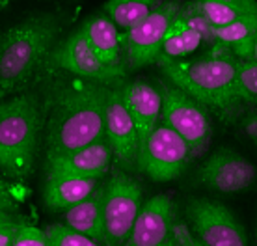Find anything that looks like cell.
Masks as SVG:
<instances>
[{"label":"cell","instance_id":"6da1fadb","mask_svg":"<svg viewBox=\"0 0 257 246\" xmlns=\"http://www.w3.org/2000/svg\"><path fill=\"white\" fill-rule=\"evenodd\" d=\"M110 88L77 77L56 80L45 108V161L104 140V104Z\"/></svg>","mask_w":257,"mask_h":246},{"label":"cell","instance_id":"7a4b0ae2","mask_svg":"<svg viewBox=\"0 0 257 246\" xmlns=\"http://www.w3.org/2000/svg\"><path fill=\"white\" fill-rule=\"evenodd\" d=\"M60 13H36L0 34V95L21 90L60 41Z\"/></svg>","mask_w":257,"mask_h":246},{"label":"cell","instance_id":"3957f363","mask_svg":"<svg viewBox=\"0 0 257 246\" xmlns=\"http://www.w3.org/2000/svg\"><path fill=\"white\" fill-rule=\"evenodd\" d=\"M45 125V108L36 91L0 103V170L13 179L30 177Z\"/></svg>","mask_w":257,"mask_h":246},{"label":"cell","instance_id":"277c9868","mask_svg":"<svg viewBox=\"0 0 257 246\" xmlns=\"http://www.w3.org/2000/svg\"><path fill=\"white\" fill-rule=\"evenodd\" d=\"M162 75L170 84L185 91L203 108L224 110L237 103L235 93V58L205 56L194 60L159 58Z\"/></svg>","mask_w":257,"mask_h":246},{"label":"cell","instance_id":"5b68a950","mask_svg":"<svg viewBox=\"0 0 257 246\" xmlns=\"http://www.w3.org/2000/svg\"><path fill=\"white\" fill-rule=\"evenodd\" d=\"M142 203L144 188L140 183L116 166L110 168L103 185V246H125Z\"/></svg>","mask_w":257,"mask_h":246},{"label":"cell","instance_id":"8992f818","mask_svg":"<svg viewBox=\"0 0 257 246\" xmlns=\"http://www.w3.org/2000/svg\"><path fill=\"white\" fill-rule=\"evenodd\" d=\"M157 90L161 93V125L179 135L196 157L205 149L211 136L207 110L168 80H159Z\"/></svg>","mask_w":257,"mask_h":246},{"label":"cell","instance_id":"52a82bcc","mask_svg":"<svg viewBox=\"0 0 257 246\" xmlns=\"http://www.w3.org/2000/svg\"><path fill=\"white\" fill-rule=\"evenodd\" d=\"M192 159L187 142L164 125H157L138 146L135 170L151 181L168 183L177 179Z\"/></svg>","mask_w":257,"mask_h":246},{"label":"cell","instance_id":"ba28073f","mask_svg":"<svg viewBox=\"0 0 257 246\" xmlns=\"http://www.w3.org/2000/svg\"><path fill=\"white\" fill-rule=\"evenodd\" d=\"M187 226L203 246H248V235L237 214L212 198H190L185 205Z\"/></svg>","mask_w":257,"mask_h":246},{"label":"cell","instance_id":"9c48e42d","mask_svg":"<svg viewBox=\"0 0 257 246\" xmlns=\"http://www.w3.org/2000/svg\"><path fill=\"white\" fill-rule=\"evenodd\" d=\"M181 2H159L148 19L131 28L128 32L119 34L121 43L123 69H140L149 64H155L161 56L162 39L168 26L179 13Z\"/></svg>","mask_w":257,"mask_h":246},{"label":"cell","instance_id":"30bf717a","mask_svg":"<svg viewBox=\"0 0 257 246\" xmlns=\"http://www.w3.org/2000/svg\"><path fill=\"white\" fill-rule=\"evenodd\" d=\"M49 62L54 67H58L60 71L69 73L71 77L84 78V80H91V82H99V84L106 86L123 84L125 82L123 78L127 75V73L108 69L97 58L80 30H75L65 39L58 41L49 54Z\"/></svg>","mask_w":257,"mask_h":246},{"label":"cell","instance_id":"8fae6325","mask_svg":"<svg viewBox=\"0 0 257 246\" xmlns=\"http://www.w3.org/2000/svg\"><path fill=\"white\" fill-rule=\"evenodd\" d=\"M198 181L220 194L246 192L255 181V166L231 148H218L198 168Z\"/></svg>","mask_w":257,"mask_h":246},{"label":"cell","instance_id":"7c38bea8","mask_svg":"<svg viewBox=\"0 0 257 246\" xmlns=\"http://www.w3.org/2000/svg\"><path fill=\"white\" fill-rule=\"evenodd\" d=\"M104 140L112 149L116 168L123 172L135 170L138 155V133L135 121L125 108L121 97V84L112 86L104 104Z\"/></svg>","mask_w":257,"mask_h":246},{"label":"cell","instance_id":"4fadbf2b","mask_svg":"<svg viewBox=\"0 0 257 246\" xmlns=\"http://www.w3.org/2000/svg\"><path fill=\"white\" fill-rule=\"evenodd\" d=\"M112 149L106 140L45 161V179H103L112 168Z\"/></svg>","mask_w":257,"mask_h":246},{"label":"cell","instance_id":"5bb4252c","mask_svg":"<svg viewBox=\"0 0 257 246\" xmlns=\"http://www.w3.org/2000/svg\"><path fill=\"white\" fill-rule=\"evenodd\" d=\"M175 201L159 194L142 203L125 246H161L172 239L175 226Z\"/></svg>","mask_w":257,"mask_h":246},{"label":"cell","instance_id":"9a60e30c","mask_svg":"<svg viewBox=\"0 0 257 246\" xmlns=\"http://www.w3.org/2000/svg\"><path fill=\"white\" fill-rule=\"evenodd\" d=\"M211 28L212 26L194 10L190 2L181 6L179 13L174 17L172 25L168 26L164 34L159 58L175 62V60H183L185 56H190L205 41H211Z\"/></svg>","mask_w":257,"mask_h":246},{"label":"cell","instance_id":"2e32d148","mask_svg":"<svg viewBox=\"0 0 257 246\" xmlns=\"http://www.w3.org/2000/svg\"><path fill=\"white\" fill-rule=\"evenodd\" d=\"M121 97L142 144L161 123V93L148 80H131L121 84Z\"/></svg>","mask_w":257,"mask_h":246},{"label":"cell","instance_id":"e0dca14e","mask_svg":"<svg viewBox=\"0 0 257 246\" xmlns=\"http://www.w3.org/2000/svg\"><path fill=\"white\" fill-rule=\"evenodd\" d=\"M211 41L214 47L209 56L257 58V12L222 28H211Z\"/></svg>","mask_w":257,"mask_h":246},{"label":"cell","instance_id":"ac0fdd59","mask_svg":"<svg viewBox=\"0 0 257 246\" xmlns=\"http://www.w3.org/2000/svg\"><path fill=\"white\" fill-rule=\"evenodd\" d=\"M82 36L86 38L90 49L93 51L97 58L101 60L108 69L127 73L123 69L121 60V43H119V30L114 23L104 15V13H95L90 15L88 19L82 21L78 28Z\"/></svg>","mask_w":257,"mask_h":246},{"label":"cell","instance_id":"d6986e66","mask_svg":"<svg viewBox=\"0 0 257 246\" xmlns=\"http://www.w3.org/2000/svg\"><path fill=\"white\" fill-rule=\"evenodd\" d=\"M62 224L78 233L86 235L104 244V226H103V187L95 190L90 198L82 200L73 207L65 209L62 214Z\"/></svg>","mask_w":257,"mask_h":246},{"label":"cell","instance_id":"ffe728a7","mask_svg":"<svg viewBox=\"0 0 257 246\" xmlns=\"http://www.w3.org/2000/svg\"><path fill=\"white\" fill-rule=\"evenodd\" d=\"M103 187L101 179H45L43 201L51 211H65Z\"/></svg>","mask_w":257,"mask_h":246},{"label":"cell","instance_id":"44dd1931","mask_svg":"<svg viewBox=\"0 0 257 246\" xmlns=\"http://www.w3.org/2000/svg\"><path fill=\"white\" fill-rule=\"evenodd\" d=\"M190 4L212 28L227 26L257 12L255 0H198Z\"/></svg>","mask_w":257,"mask_h":246},{"label":"cell","instance_id":"7402d4cb","mask_svg":"<svg viewBox=\"0 0 257 246\" xmlns=\"http://www.w3.org/2000/svg\"><path fill=\"white\" fill-rule=\"evenodd\" d=\"M157 4L159 2L155 0H110L104 2L103 13L114 23L117 30H121L119 34H123L148 19Z\"/></svg>","mask_w":257,"mask_h":246},{"label":"cell","instance_id":"603a6c76","mask_svg":"<svg viewBox=\"0 0 257 246\" xmlns=\"http://www.w3.org/2000/svg\"><path fill=\"white\" fill-rule=\"evenodd\" d=\"M235 93L237 101H257V58L235 60Z\"/></svg>","mask_w":257,"mask_h":246},{"label":"cell","instance_id":"cb8c5ba5","mask_svg":"<svg viewBox=\"0 0 257 246\" xmlns=\"http://www.w3.org/2000/svg\"><path fill=\"white\" fill-rule=\"evenodd\" d=\"M51 246H101L97 240L78 233L75 229L64 226L62 222H54L43 229Z\"/></svg>","mask_w":257,"mask_h":246},{"label":"cell","instance_id":"d4e9b609","mask_svg":"<svg viewBox=\"0 0 257 246\" xmlns=\"http://www.w3.org/2000/svg\"><path fill=\"white\" fill-rule=\"evenodd\" d=\"M12 246H51V242H49L43 229L25 224L19 227Z\"/></svg>","mask_w":257,"mask_h":246},{"label":"cell","instance_id":"484cf974","mask_svg":"<svg viewBox=\"0 0 257 246\" xmlns=\"http://www.w3.org/2000/svg\"><path fill=\"white\" fill-rule=\"evenodd\" d=\"M172 237H174V240L177 242V246H203L196 237H194L192 231L188 229V226L185 222H175Z\"/></svg>","mask_w":257,"mask_h":246},{"label":"cell","instance_id":"4316f807","mask_svg":"<svg viewBox=\"0 0 257 246\" xmlns=\"http://www.w3.org/2000/svg\"><path fill=\"white\" fill-rule=\"evenodd\" d=\"M8 224H25V222L15 214V203L12 200H0V226Z\"/></svg>","mask_w":257,"mask_h":246},{"label":"cell","instance_id":"83f0119b","mask_svg":"<svg viewBox=\"0 0 257 246\" xmlns=\"http://www.w3.org/2000/svg\"><path fill=\"white\" fill-rule=\"evenodd\" d=\"M25 224H8V226H0V246H12L15 235L19 231V227Z\"/></svg>","mask_w":257,"mask_h":246},{"label":"cell","instance_id":"f1b7e54d","mask_svg":"<svg viewBox=\"0 0 257 246\" xmlns=\"http://www.w3.org/2000/svg\"><path fill=\"white\" fill-rule=\"evenodd\" d=\"M242 129L248 136H250L251 142H255L257 140V117L255 114H250V116L246 117L244 123H242Z\"/></svg>","mask_w":257,"mask_h":246},{"label":"cell","instance_id":"f546056e","mask_svg":"<svg viewBox=\"0 0 257 246\" xmlns=\"http://www.w3.org/2000/svg\"><path fill=\"white\" fill-rule=\"evenodd\" d=\"M0 200H12L10 198V192H8L6 185H4V181H2V177H0Z\"/></svg>","mask_w":257,"mask_h":246},{"label":"cell","instance_id":"4dcf8cb0","mask_svg":"<svg viewBox=\"0 0 257 246\" xmlns=\"http://www.w3.org/2000/svg\"><path fill=\"white\" fill-rule=\"evenodd\" d=\"M161 246H177V242H175V240H174V237H172V239H170V240H166V242H164V244H161Z\"/></svg>","mask_w":257,"mask_h":246}]
</instances>
